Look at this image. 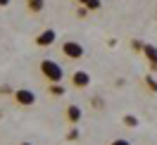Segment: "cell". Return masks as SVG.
<instances>
[{"label": "cell", "mask_w": 157, "mask_h": 145, "mask_svg": "<svg viewBox=\"0 0 157 145\" xmlns=\"http://www.w3.org/2000/svg\"><path fill=\"white\" fill-rule=\"evenodd\" d=\"M38 74H40V78L45 81V86H52V83H62L64 69H62L59 62L45 57V59H40V62H38Z\"/></svg>", "instance_id": "cell-1"}, {"label": "cell", "mask_w": 157, "mask_h": 145, "mask_svg": "<svg viewBox=\"0 0 157 145\" xmlns=\"http://www.w3.org/2000/svg\"><path fill=\"white\" fill-rule=\"evenodd\" d=\"M59 55L64 59H69V62H76V59H81L86 55V48L78 40H62L59 43Z\"/></svg>", "instance_id": "cell-2"}, {"label": "cell", "mask_w": 157, "mask_h": 145, "mask_svg": "<svg viewBox=\"0 0 157 145\" xmlns=\"http://www.w3.org/2000/svg\"><path fill=\"white\" fill-rule=\"evenodd\" d=\"M12 102L17 107H31L36 105V93L31 88H17V90H12Z\"/></svg>", "instance_id": "cell-3"}, {"label": "cell", "mask_w": 157, "mask_h": 145, "mask_svg": "<svg viewBox=\"0 0 157 145\" xmlns=\"http://www.w3.org/2000/svg\"><path fill=\"white\" fill-rule=\"evenodd\" d=\"M69 83H71V88H76V90H86L90 86V74L83 71V69H76V71H71Z\"/></svg>", "instance_id": "cell-4"}, {"label": "cell", "mask_w": 157, "mask_h": 145, "mask_svg": "<svg viewBox=\"0 0 157 145\" xmlns=\"http://www.w3.org/2000/svg\"><path fill=\"white\" fill-rule=\"evenodd\" d=\"M55 40H57V31L55 29H43L33 38V43H36V48H50V45H55Z\"/></svg>", "instance_id": "cell-5"}, {"label": "cell", "mask_w": 157, "mask_h": 145, "mask_svg": "<svg viewBox=\"0 0 157 145\" xmlns=\"http://www.w3.org/2000/svg\"><path fill=\"white\" fill-rule=\"evenodd\" d=\"M64 121H67L71 128H74V126H78V121H81V107L74 105V102H71V105H67V107H64Z\"/></svg>", "instance_id": "cell-6"}, {"label": "cell", "mask_w": 157, "mask_h": 145, "mask_svg": "<svg viewBox=\"0 0 157 145\" xmlns=\"http://www.w3.org/2000/svg\"><path fill=\"white\" fill-rule=\"evenodd\" d=\"M143 57H145L150 71H157V48L152 45V43H145V48H143Z\"/></svg>", "instance_id": "cell-7"}, {"label": "cell", "mask_w": 157, "mask_h": 145, "mask_svg": "<svg viewBox=\"0 0 157 145\" xmlns=\"http://www.w3.org/2000/svg\"><path fill=\"white\" fill-rule=\"evenodd\" d=\"M24 7L29 14H40L45 10V0H24Z\"/></svg>", "instance_id": "cell-8"}, {"label": "cell", "mask_w": 157, "mask_h": 145, "mask_svg": "<svg viewBox=\"0 0 157 145\" xmlns=\"http://www.w3.org/2000/svg\"><path fill=\"white\" fill-rule=\"evenodd\" d=\"M64 90H67V88L62 86V83H52V86H45V93H48L50 97H62V95H64Z\"/></svg>", "instance_id": "cell-9"}, {"label": "cell", "mask_w": 157, "mask_h": 145, "mask_svg": "<svg viewBox=\"0 0 157 145\" xmlns=\"http://www.w3.org/2000/svg\"><path fill=\"white\" fill-rule=\"evenodd\" d=\"M143 83H145V88L150 90V93H157V81L152 74H147V76H143Z\"/></svg>", "instance_id": "cell-10"}, {"label": "cell", "mask_w": 157, "mask_h": 145, "mask_svg": "<svg viewBox=\"0 0 157 145\" xmlns=\"http://www.w3.org/2000/svg\"><path fill=\"white\" fill-rule=\"evenodd\" d=\"M121 121H124V126H128V128H136V126H138V116L124 114V116H121Z\"/></svg>", "instance_id": "cell-11"}, {"label": "cell", "mask_w": 157, "mask_h": 145, "mask_svg": "<svg viewBox=\"0 0 157 145\" xmlns=\"http://www.w3.org/2000/svg\"><path fill=\"white\" fill-rule=\"evenodd\" d=\"M90 107H93V109H105V100H102V97L90 95Z\"/></svg>", "instance_id": "cell-12"}, {"label": "cell", "mask_w": 157, "mask_h": 145, "mask_svg": "<svg viewBox=\"0 0 157 145\" xmlns=\"http://www.w3.org/2000/svg\"><path fill=\"white\" fill-rule=\"evenodd\" d=\"M83 7H86L88 12H98L100 7H102V2H100V0H88V2L83 5Z\"/></svg>", "instance_id": "cell-13"}, {"label": "cell", "mask_w": 157, "mask_h": 145, "mask_svg": "<svg viewBox=\"0 0 157 145\" xmlns=\"http://www.w3.org/2000/svg\"><path fill=\"white\" fill-rule=\"evenodd\" d=\"M131 48L138 50V52L143 55V48H145V43H143V40H138V38H133V40H131Z\"/></svg>", "instance_id": "cell-14"}, {"label": "cell", "mask_w": 157, "mask_h": 145, "mask_svg": "<svg viewBox=\"0 0 157 145\" xmlns=\"http://www.w3.org/2000/svg\"><path fill=\"white\" fill-rule=\"evenodd\" d=\"M109 145H131L126 138H114V140H109Z\"/></svg>", "instance_id": "cell-15"}, {"label": "cell", "mask_w": 157, "mask_h": 145, "mask_svg": "<svg viewBox=\"0 0 157 145\" xmlns=\"http://www.w3.org/2000/svg\"><path fill=\"white\" fill-rule=\"evenodd\" d=\"M86 14H88V10H86V7H76V17H81V19H83Z\"/></svg>", "instance_id": "cell-16"}, {"label": "cell", "mask_w": 157, "mask_h": 145, "mask_svg": "<svg viewBox=\"0 0 157 145\" xmlns=\"http://www.w3.org/2000/svg\"><path fill=\"white\" fill-rule=\"evenodd\" d=\"M74 2H76L78 7H83V5H86V2H88V0H74Z\"/></svg>", "instance_id": "cell-17"}, {"label": "cell", "mask_w": 157, "mask_h": 145, "mask_svg": "<svg viewBox=\"0 0 157 145\" xmlns=\"http://www.w3.org/2000/svg\"><path fill=\"white\" fill-rule=\"evenodd\" d=\"M10 5V0H0V7H7Z\"/></svg>", "instance_id": "cell-18"}, {"label": "cell", "mask_w": 157, "mask_h": 145, "mask_svg": "<svg viewBox=\"0 0 157 145\" xmlns=\"http://www.w3.org/2000/svg\"><path fill=\"white\" fill-rule=\"evenodd\" d=\"M17 145H33V143H29V140H24V143H17Z\"/></svg>", "instance_id": "cell-19"}]
</instances>
